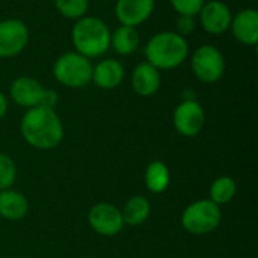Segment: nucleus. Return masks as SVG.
Listing matches in <instances>:
<instances>
[{
  "mask_svg": "<svg viewBox=\"0 0 258 258\" xmlns=\"http://www.w3.org/2000/svg\"><path fill=\"white\" fill-rule=\"evenodd\" d=\"M198 17H200L201 27L209 35L219 36L230 30L233 12L230 6L222 0H209V2L206 0Z\"/></svg>",
  "mask_w": 258,
  "mask_h": 258,
  "instance_id": "nucleus-9",
  "label": "nucleus"
},
{
  "mask_svg": "<svg viewBox=\"0 0 258 258\" xmlns=\"http://www.w3.org/2000/svg\"><path fill=\"white\" fill-rule=\"evenodd\" d=\"M145 60L159 71L175 70L189 56V42L174 30H163L150 38L144 48Z\"/></svg>",
  "mask_w": 258,
  "mask_h": 258,
  "instance_id": "nucleus-2",
  "label": "nucleus"
},
{
  "mask_svg": "<svg viewBox=\"0 0 258 258\" xmlns=\"http://www.w3.org/2000/svg\"><path fill=\"white\" fill-rule=\"evenodd\" d=\"M237 186L236 181L231 177H219L216 178L210 186V201H213L216 206H224L233 201L236 195Z\"/></svg>",
  "mask_w": 258,
  "mask_h": 258,
  "instance_id": "nucleus-20",
  "label": "nucleus"
},
{
  "mask_svg": "<svg viewBox=\"0 0 258 258\" xmlns=\"http://www.w3.org/2000/svg\"><path fill=\"white\" fill-rule=\"evenodd\" d=\"M112 2H116V0H112Z\"/></svg>",
  "mask_w": 258,
  "mask_h": 258,
  "instance_id": "nucleus-27",
  "label": "nucleus"
},
{
  "mask_svg": "<svg viewBox=\"0 0 258 258\" xmlns=\"http://www.w3.org/2000/svg\"><path fill=\"white\" fill-rule=\"evenodd\" d=\"M222 221V212L210 200L192 203L181 213L183 228L194 236H204L215 231Z\"/></svg>",
  "mask_w": 258,
  "mask_h": 258,
  "instance_id": "nucleus-5",
  "label": "nucleus"
},
{
  "mask_svg": "<svg viewBox=\"0 0 258 258\" xmlns=\"http://www.w3.org/2000/svg\"><path fill=\"white\" fill-rule=\"evenodd\" d=\"M29 212L27 198L12 189L0 190V216L8 221H20Z\"/></svg>",
  "mask_w": 258,
  "mask_h": 258,
  "instance_id": "nucleus-16",
  "label": "nucleus"
},
{
  "mask_svg": "<svg viewBox=\"0 0 258 258\" xmlns=\"http://www.w3.org/2000/svg\"><path fill=\"white\" fill-rule=\"evenodd\" d=\"M45 88L33 77L21 76L12 80L9 86V95L11 100L24 109H32L38 107L42 104Z\"/></svg>",
  "mask_w": 258,
  "mask_h": 258,
  "instance_id": "nucleus-11",
  "label": "nucleus"
},
{
  "mask_svg": "<svg viewBox=\"0 0 258 258\" xmlns=\"http://www.w3.org/2000/svg\"><path fill=\"white\" fill-rule=\"evenodd\" d=\"M23 139L36 150H53L63 139V124L54 109H27L20 122Z\"/></svg>",
  "mask_w": 258,
  "mask_h": 258,
  "instance_id": "nucleus-1",
  "label": "nucleus"
},
{
  "mask_svg": "<svg viewBox=\"0 0 258 258\" xmlns=\"http://www.w3.org/2000/svg\"><path fill=\"white\" fill-rule=\"evenodd\" d=\"M8 107H9V103H8V98L3 92H0V119L5 118L6 112H8Z\"/></svg>",
  "mask_w": 258,
  "mask_h": 258,
  "instance_id": "nucleus-26",
  "label": "nucleus"
},
{
  "mask_svg": "<svg viewBox=\"0 0 258 258\" xmlns=\"http://www.w3.org/2000/svg\"><path fill=\"white\" fill-rule=\"evenodd\" d=\"M57 12L68 20H79L86 15L89 0H53Z\"/></svg>",
  "mask_w": 258,
  "mask_h": 258,
  "instance_id": "nucleus-21",
  "label": "nucleus"
},
{
  "mask_svg": "<svg viewBox=\"0 0 258 258\" xmlns=\"http://www.w3.org/2000/svg\"><path fill=\"white\" fill-rule=\"evenodd\" d=\"M172 122L181 136L194 138L204 128L206 112L197 100H183L174 110Z\"/></svg>",
  "mask_w": 258,
  "mask_h": 258,
  "instance_id": "nucleus-8",
  "label": "nucleus"
},
{
  "mask_svg": "<svg viewBox=\"0 0 258 258\" xmlns=\"http://www.w3.org/2000/svg\"><path fill=\"white\" fill-rule=\"evenodd\" d=\"M171 183V172L169 168L160 162L156 160L147 166L145 171V186L153 194H162L168 189Z\"/></svg>",
  "mask_w": 258,
  "mask_h": 258,
  "instance_id": "nucleus-19",
  "label": "nucleus"
},
{
  "mask_svg": "<svg viewBox=\"0 0 258 258\" xmlns=\"http://www.w3.org/2000/svg\"><path fill=\"white\" fill-rule=\"evenodd\" d=\"M59 101V97H57V92L54 89H48L45 88V92H44V98H42V107H50V109H54L56 104Z\"/></svg>",
  "mask_w": 258,
  "mask_h": 258,
  "instance_id": "nucleus-25",
  "label": "nucleus"
},
{
  "mask_svg": "<svg viewBox=\"0 0 258 258\" xmlns=\"http://www.w3.org/2000/svg\"><path fill=\"white\" fill-rule=\"evenodd\" d=\"M17 180V166L14 160L5 154L0 153V190L11 189Z\"/></svg>",
  "mask_w": 258,
  "mask_h": 258,
  "instance_id": "nucleus-22",
  "label": "nucleus"
},
{
  "mask_svg": "<svg viewBox=\"0 0 258 258\" xmlns=\"http://www.w3.org/2000/svg\"><path fill=\"white\" fill-rule=\"evenodd\" d=\"M169 3L178 15L197 17L206 0H169Z\"/></svg>",
  "mask_w": 258,
  "mask_h": 258,
  "instance_id": "nucleus-23",
  "label": "nucleus"
},
{
  "mask_svg": "<svg viewBox=\"0 0 258 258\" xmlns=\"http://www.w3.org/2000/svg\"><path fill=\"white\" fill-rule=\"evenodd\" d=\"M88 222L97 234H101L106 237L116 236L124 227L121 210L109 203L95 204L89 210Z\"/></svg>",
  "mask_w": 258,
  "mask_h": 258,
  "instance_id": "nucleus-10",
  "label": "nucleus"
},
{
  "mask_svg": "<svg viewBox=\"0 0 258 258\" xmlns=\"http://www.w3.org/2000/svg\"><path fill=\"white\" fill-rule=\"evenodd\" d=\"M230 30L233 36L243 45L254 47L258 42V12L254 8L240 9L233 15Z\"/></svg>",
  "mask_w": 258,
  "mask_h": 258,
  "instance_id": "nucleus-13",
  "label": "nucleus"
},
{
  "mask_svg": "<svg viewBox=\"0 0 258 258\" xmlns=\"http://www.w3.org/2000/svg\"><path fill=\"white\" fill-rule=\"evenodd\" d=\"M132 88L141 97H153L162 85L160 71L147 60L139 62L132 71Z\"/></svg>",
  "mask_w": 258,
  "mask_h": 258,
  "instance_id": "nucleus-14",
  "label": "nucleus"
},
{
  "mask_svg": "<svg viewBox=\"0 0 258 258\" xmlns=\"http://www.w3.org/2000/svg\"><path fill=\"white\" fill-rule=\"evenodd\" d=\"M197 29V23H195V17H187V15H178L177 20V33L187 38L189 35H192Z\"/></svg>",
  "mask_w": 258,
  "mask_h": 258,
  "instance_id": "nucleus-24",
  "label": "nucleus"
},
{
  "mask_svg": "<svg viewBox=\"0 0 258 258\" xmlns=\"http://www.w3.org/2000/svg\"><path fill=\"white\" fill-rule=\"evenodd\" d=\"M190 70L201 83L213 85L224 77L225 57L218 47L203 44L192 53Z\"/></svg>",
  "mask_w": 258,
  "mask_h": 258,
  "instance_id": "nucleus-6",
  "label": "nucleus"
},
{
  "mask_svg": "<svg viewBox=\"0 0 258 258\" xmlns=\"http://www.w3.org/2000/svg\"><path fill=\"white\" fill-rule=\"evenodd\" d=\"M154 8L156 0H116L115 17L121 26L138 29L153 15Z\"/></svg>",
  "mask_w": 258,
  "mask_h": 258,
  "instance_id": "nucleus-12",
  "label": "nucleus"
},
{
  "mask_svg": "<svg viewBox=\"0 0 258 258\" xmlns=\"http://www.w3.org/2000/svg\"><path fill=\"white\" fill-rule=\"evenodd\" d=\"M139 32L136 27L130 26H118L110 33V47L119 56H130L139 47Z\"/></svg>",
  "mask_w": 258,
  "mask_h": 258,
  "instance_id": "nucleus-17",
  "label": "nucleus"
},
{
  "mask_svg": "<svg viewBox=\"0 0 258 258\" xmlns=\"http://www.w3.org/2000/svg\"><path fill=\"white\" fill-rule=\"evenodd\" d=\"M125 71L119 60L103 59L92 68V83L100 89H115L124 80Z\"/></svg>",
  "mask_w": 258,
  "mask_h": 258,
  "instance_id": "nucleus-15",
  "label": "nucleus"
},
{
  "mask_svg": "<svg viewBox=\"0 0 258 258\" xmlns=\"http://www.w3.org/2000/svg\"><path fill=\"white\" fill-rule=\"evenodd\" d=\"M151 213V204L150 200L142 197V195H136L132 197L122 207L121 215H122V221L124 225H130V227H138L142 225Z\"/></svg>",
  "mask_w": 258,
  "mask_h": 258,
  "instance_id": "nucleus-18",
  "label": "nucleus"
},
{
  "mask_svg": "<svg viewBox=\"0 0 258 258\" xmlns=\"http://www.w3.org/2000/svg\"><path fill=\"white\" fill-rule=\"evenodd\" d=\"M30 32L24 21L6 18L0 21V59L18 56L29 44Z\"/></svg>",
  "mask_w": 258,
  "mask_h": 258,
  "instance_id": "nucleus-7",
  "label": "nucleus"
},
{
  "mask_svg": "<svg viewBox=\"0 0 258 258\" xmlns=\"http://www.w3.org/2000/svg\"><path fill=\"white\" fill-rule=\"evenodd\" d=\"M110 33L104 20L85 15L76 20L71 29V44L74 51L88 59L101 57L110 48Z\"/></svg>",
  "mask_w": 258,
  "mask_h": 258,
  "instance_id": "nucleus-3",
  "label": "nucleus"
},
{
  "mask_svg": "<svg viewBox=\"0 0 258 258\" xmlns=\"http://www.w3.org/2000/svg\"><path fill=\"white\" fill-rule=\"evenodd\" d=\"M92 62L77 51L62 53L53 63V77L65 88L80 89L92 83Z\"/></svg>",
  "mask_w": 258,
  "mask_h": 258,
  "instance_id": "nucleus-4",
  "label": "nucleus"
}]
</instances>
